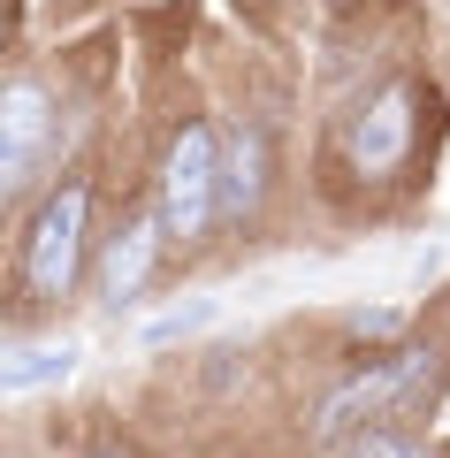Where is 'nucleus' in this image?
<instances>
[{
  "mask_svg": "<svg viewBox=\"0 0 450 458\" xmlns=\"http://www.w3.org/2000/svg\"><path fill=\"white\" fill-rule=\"evenodd\" d=\"M428 382H435V352H420V344L389 352L382 367H367V375H352L336 397H321V412H313V443L336 451L344 436H359L367 420H389V412H397L412 390H428Z\"/></svg>",
  "mask_w": 450,
  "mask_h": 458,
  "instance_id": "f257e3e1",
  "label": "nucleus"
},
{
  "mask_svg": "<svg viewBox=\"0 0 450 458\" xmlns=\"http://www.w3.org/2000/svg\"><path fill=\"white\" fill-rule=\"evenodd\" d=\"M222 214V153H214L207 123H183L168 138V161H161V229L176 245H199Z\"/></svg>",
  "mask_w": 450,
  "mask_h": 458,
  "instance_id": "f03ea898",
  "label": "nucleus"
},
{
  "mask_svg": "<svg viewBox=\"0 0 450 458\" xmlns=\"http://www.w3.org/2000/svg\"><path fill=\"white\" fill-rule=\"evenodd\" d=\"M84 214H92L84 183H62V191L31 214V229H23V283H31V298H69L77 252H84Z\"/></svg>",
  "mask_w": 450,
  "mask_h": 458,
  "instance_id": "7ed1b4c3",
  "label": "nucleus"
},
{
  "mask_svg": "<svg viewBox=\"0 0 450 458\" xmlns=\"http://www.w3.org/2000/svg\"><path fill=\"white\" fill-rule=\"evenodd\" d=\"M47 146H54V99L38 77H16L0 99V191H23Z\"/></svg>",
  "mask_w": 450,
  "mask_h": 458,
  "instance_id": "20e7f679",
  "label": "nucleus"
},
{
  "mask_svg": "<svg viewBox=\"0 0 450 458\" xmlns=\"http://www.w3.org/2000/svg\"><path fill=\"white\" fill-rule=\"evenodd\" d=\"M412 123H420V92L412 84H389V92L352 123V168L359 176H389V168L404 161V146H412Z\"/></svg>",
  "mask_w": 450,
  "mask_h": 458,
  "instance_id": "39448f33",
  "label": "nucleus"
},
{
  "mask_svg": "<svg viewBox=\"0 0 450 458\" xmlns=\"http://www.w3.org/2000/svg\"><path fill=\"white\" fill-rule=\"evenodd\" d=\"M161 214H153V222H138V229H123V237H115L107 245V260H99V298H107V306H130V298L145 291V276H153V252H161Z\"/></svg>",
  "mask_w": 450,
  "mask_h": 458,
  "instance_id": "423d86ee",
  "label": "nucleus"
},
{
  "mask_svg": "<svg viewBox=\"0 0 450 458\" xmlns=\"http://www.w3.org/2000/svg\"><path fill=\"white\" fill-rule=\"evenodd\" d=\"M259 191H267V131L237 123L222 146V214H252Z\"/></svg>",
  "mask_w": 450,
  "mask_h": 458,
  "instance_id": "0eeeda50",
  "label": "nucleus"
},
{
  "mask_svg": "<svg viewBox=\"0 0 450 458\" xmlns=\"http://www.w3.org/2000/svg\"><path fill=\"white\" fill-rule=\"evenodd\" d=\"M69 367H77V344H69V336L16 344V352H8V367H0V397H31V390H47V382H62Z\"/></svg>",
  "mask_w": 450,
  "mask_h": 458,
  "instance_id": "6e6552de",
  "label": "nucleus"
},
{
  "mask_svg": "<svg viewBox=\"0 0 450 458\" xmlns=\"http://www.w3.org/2000/svg\"><path fill=\"white\" fill-rule=\"evenodd\" d=\"M336 458H428V451H420V443L404 436V428H389V420H367L359 436H344V443H336Z\"/></svg>",
  "mask_w": 450,
  "mask_h": 458,
  "instance_id": "1a4fd4ad",
  "label": "nucleus"
}]
</instances>
